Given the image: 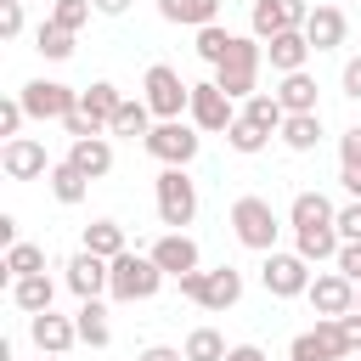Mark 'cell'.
I'll list each match as a JSON object with an SVG mask.
<instances>
[{
  "label": "cell",
  "instance_id": "cell-24",
  "mask_svg": "<svg viewBox=\"0 0 361 361\" xmlns=\"http://www.w3.org/2000/svg\"><path fill=\"white\" fill-rule=\"evenodd\" d=\"M73 322H79V344H90V350H107L113 344V327H107V305L102 299H79Z\"/></svg>",
  "mask_w": 361,
  "mask_h": 361
},
{
  "label": "cell",
  "instance_id": "cell-5",
  "mask_svg": "<svg viewBox=\"0 0 361 361\" xmlns=\"http://www.w3.org/2000/svg\"><path fill=\"white\" fill-rule=\"evenodd\" d=\"M180 293L203 310H231L243 299V271L237 265H214V271H186L180 276Z\"/></svg>",
  "mask_w": 361,
  "mask_h": 361
},
{
  "label": "cell",
  "instance_id": "cell-44",
  "mask_svg": "<svg viewBox=\"0 0 361 361\" xmlns=\"http://www.w3.org/2000/svg\"><path fill=\"white\" fill-rule=\"evenodd\" d=\"M338 90H344L350 102H361V56H350V62H344V73H338Z\"/></svg>",
  "mask_w": 361,
  "mask_h": 361
},
{
  "label": "cell",
  "instance_id": "cell-28",
  "mask_svg": "<svg viewBox=\"0 0 361 361\" xmlns=\"http://www.w3.org/2000/svg\"><path fill=\"white\" fill-rule=\"evenodd\" d=\"M338 186L350 197H361V124H350L338 135Z\"/></svg>",
  "mask_w": 361,
  "mask_h": 361
},
{
  "label": "cell",
  "instance_id": "cell-39",
  "mask_svg": "<svg viewBox=\"0 0 361 361\" xmlns=\"http://www.w3.org/2000/svg\"><path fill=\"white\" fill-rule=\"evenodd\" d=\"M23 118H28V107H23V96H6V102H0V135L11 141V135L23 130Z\"/></svg>",
  "mask_w": 361,
  "mask_h": 361
},
{
  "label": "cell",
  "instance_id": "cell-48",
  "mask_svg": "<svg viewBox=\"0 0 361 361\" xmlns=\"http://www.w3.org/2000/svg\"><path fill=\"white\" fill-rule=\"evenodd\" d=\"M11 243H23L17 237V214H0V248H11Z\"/></svg>",
  "mask_w": 361,
  "mask_h": 361
},
{
  "label": "cell",
  "instance_id": "cell-3",
  "mask_svg": "<svg viewBox=\"0 0 361 361\" xmlns=\"http://www.w3.org/2000/svg\"><path fill=\"white\" fill-rule=\"evenodd\" d=\"M231 237H237L243 248H254V254H271V248H276V237H282V220H276L271 197L243 192V197L231 203Z\"/></svg>",
  "mask_w": 361,
  "mask_h": 361
},
{
  "label": "cell",
  "instance_id": "cell-33",
  "mask_svg": "<svg viewBox=\"0 0 361 361\" xmlns=\"http://www.w3.org/2000/svg\"><path fill=\"white\" fill-rule=\"evenodd\" d=\"M0 271H6L11 282H17V276H39V271H45V248H39V243H11L6 259H0Z\"/></svg>",
  "mask_w": 361,
  "mask_h": 361
},
{
  "label": "cell",
  "instance_id": "cell-23",
  "mask_svg": "<svg viewBox=\"0 0 361 361\" xmlns=\"http://www.w3.org/2000/svg\"><path fill=\"white\" fill-rule=\"evenodd\" d=\"M51 299H56V282L39 271V276H17L11 282V305L23 310V316H39V310H51Z\"/></svg>",
  "mask_w": 361,
  "mask_h": 361
},
{
  "label": "cell",
  "instance_id": "cell-27",
  "mask_svg": "<svg viewBox=\"0 0 361 361\" xmlns=\"http://www.w3.org/2000/svg\"><path fill=\"white\" fill-rule=\"evenodd\" d=\"M276 135H282L288 152H316V141H322V113H288Z\"/></svg>",
  "mask_w": 361,
  "mask_h": 361
},
{
  "label": "cell",
  "instance_id": "cell-18",
  "mask_svg": "<svg viewBox=\"0 0 361 361\" xmlns=\"http://www.w3.org/2000/svg\"><path fill=\"white\" fill-rule=\"evenodd\" d=\"M152 259L164 265V276H186V271H197V243L186 237V231H164L158 243H152Z\"/></svg>",
  "mask_w": 361,
  "mask_h": 361
},
{
  "label": "cell",
  "instance_id": "cell-9",
  "mask_svg": "<svg viewBox=\"0 0 361 361\" xmlns=\"http://www.w3.org/2000/svg\"><path fill=\"white\" fill-rule=\"evenodd\" d=\"M186 118H192L203 135H226L231 118H237V102H231L214 79H197V85H192V107H186Z\"/></svg>",
  "mask_w": 361,
  "mask_h": 361
},
{
  "label": "cell",
  "instance_id": "cell-42",
  "mask_svg": "<svg viewBox=\"0 0 361 361\" xmlns=\"http://www.w3.org/2000/svg\"><path fill=\"white\" fill-rule=\"evenodd\" d=\"M23 34V0H0V39Z\"/></svg>",
  "mask_w": 361,
  "mask_h": 361
},
{
  "label": "cell",
  "instance_id": "cell-49",
  "mask_svg": "<svg viewBox=\"0 0 361 361\" xmlns=\"http://www.w3.org/2000/svg\"><path fill=\"white\" fill-rule=\"evenodd\" d=\"M90 6H96L102 17H124V11H130V0H90Z\"/></svg>",
  "mask_w": 361,
  "mask_h": 361
},
{
  "label": "cell",
  "instance_id": "cell-32",
  "mask_svg": "<svg viewBox=\"0 0 361 361\" xmlns=\"http://www.w3.org/2000/svg\"><path fill=\"white\" fill-rule=\"evenodd\" d=\"M85 248L102 254V259H118L130 243H124V226H118V220H90V226H85Z\"/></svg>",
  "mask_w": 361,
  "mask_h": 361
},
{
  "label": "cell",
  "instance_id": "cell-11",
  "mask_svg": "<svg viewBox=\"0 0 361 361\" xmlns=\"http://www.w3.org/2000/svg\"><path fill=\"white\" fill-rule=\"evenodd\" d=\"M310 6L305 0H254L248 6V34L254 39H276L282 28H305Z\"/></svg>",
  "mask_w": 361,
  "mask_h": 361
},
{
  "label": "cell",
  "instance_id": "cell-10",
  "mask_svg": "<svg viewBox=\"0 0 361 361\" xmlns=\"http://www.w3.org/2000/svg\"><path fill=\"white\" fill-rule=\"evenodd\" d=\"M17 96H23L28 118H39V124H45V118H68V113L79 107V90L62 85V79H28Z\"/></svg>",
  "mask_w": 361,
  "mask_h": 361
},
{
  "label": "cell",
  "instance_id": "cell-17",
  "mask_svg": "<svg viewBox=\"0 0 361 361\" xmlns=\"http://www.w3.org/2000/svg\"><path fill=\"white\" fill-rule=\"evenodd\" d=\"M288 226H293V237H299V231H333V226H338V209H333L322 192H299L293 209H288Z\"/></svg>",
  "mask_w": 361,
  "mask_h": 361
},
{
  "label": "cell",
  "instance_id": "cell-20",
  "mask_svg": "<svg viewBox=\"0 0 361 361\" xmlns=\"http://www.w3.org/2000/svg\"><path fill=\"white\" fill-rule=\"evenodd\" d=\"M68 164L85 169L90 180H102V175L113 169V141H107V135H85V141H73V147H68Z\"/></svg>",
  "mask_w": 361,
  "mask_h": 361
},
{
  "label": "cell",
  "instance_id": "cell-8",
  "mask_svg": "<svg viewBox=\"0 0 361 361\" xmlns=\"http://www.w3.org/2000/svg\"><path fill=\"white\" fill-rule=\"evenodd\" d=\"M141 96H147V107H152V118H180L186 107H192V85L169 68V62H152L147 68V79H141Z\"/></svg>",
  "mask_w": 361,
  "mask_h": 361
},
{
  "label": "cell",
  "instance_id": "cell-6",
  "mask_svg": "<svg viewBox=\"0 0 361 361\" xmlns=\"http://www.w3.org/2000/svg\"><path fill=\"white\" fill-rule=\"evenodd\" d=\"M158 164H192L197 158V147H203V130L192 124V118H158L152 130H147V141H141Z\"/></svg>",
  "mask_w": 361,
  "mask_h": 361
},
{
  "label": "cell",
  "instance_id": "cell-26",
  "mask_svg": "<svg viewBox=\"0 0 361 361\" xmlns=\"http://www.w3.org/2000/svg\"><path fill=\"white\" fill-rule=\"evenodd\" d=\"M147 130H152V107H147V96H135V102L124 96L118 113H113V124H107V135H124V141L141 135V141H147Z\"/></svg>",
  "mask_w": 361,
  "mask_h": 361
},
{
  "label": "cell",
  "instance_id": "cell-29",
  "mask_svg": "<svg viewBox=\"0 0 361 361\" xmlns=\"http://www.w3.org/2000/svg\"><path fill=\"white\" fill-rule=\"evenodd\" d=\"M45 186H51V197H56V203H85V192H90V175H85V169H73V164L62 158V164H51Z\"/></svg>",
  "mask_w": 361,
  "mask_h": 361
},
{
  "label": "cell",
  "instance_id": "cell-19",
  "mask_svg": "<svg viewBox=\"0 0 361 361\" xmlns=\"http://www.w3.org/2000/svg\"><path fill=\"white\" fill-rule=\"evenodd\" d=\"M344 34H350V23H344L338 6H310V17H305V39H310L316 51H338Z\"/></svg>",
  "mask_w": 361,
  "mask_h": 361
},
{
  "label": "cell",
  "instance_id": "cell-36",
  "mask_svg": "<svg viewBox=\"0 0 361 361\" xmlns=\"http://www.w3.org/2000/svg\"><path fill=\"white\" fill-rule=\"evenodd\" d=\"M231 39H237L231 28H220V23H209V28H197V56H203L209 68H220V62H226V51H231Z\"/></svg>",
  "mask_w": 361,
  "mask_h": 361
},
{
  "label": "cell",
  "instance_id": "cell-34",
  "mask_svg": "<svg viewBox=\"0 0 361 361\" xmlns=\"http://www.w3.org/2000/svg\"><path fill=\"white\" fill-rule=\"evenodd\" d=\"M226 147H231V152H243V158H254V152H265V147H271V135L237 113V118H231V130H226Z\"/></svg>",
  "mask_w": 361,
  "mask_h": 361
},
{
  "label": "cell",
  "instance_id": "cell-21",
  "mask_svg": "<svg viewBox=\"0 0 361 361\" xmlns=\"http://www.w3.org/2000/svg\"><path fill=\"white\" fill-rule=\"evenodd\" d=\"M158 17L180 28H209L220 23V0H158Z\"/></svg>",
  "mask_w": 361,
  "mask_h": 361
},
{
  "label": "cell",
  "instance_id": "cell-51",
  "mask_svg": "<svg viewBox=\"0 0 361 361\" xmlns=\"http://www.w3.org/2000/svg\"><path fill=\"white\" fill-rule=\"evenodd\" d=\"M355 310H361V288H355Z\"/></svg>",
  "mask_w": 361,
  "mask_h": 361
},
{
  "label": "cell",
  "instance_id": "cell-30",
  "mask_svg": "<svg viewBox=\"0 0 361 361\" xmlns=\"http://www.w3.org/2000/svg\"><path fill=\"white\" fill-rule=\"evenodd\" d=\"M243 118H248V124H259L265 135H276V130H282V118H288V107L276 102V90H254V96L243 102Z\"/></svg>",
  "mask_w": 361,
  "mask_h": 361
},
{
  "label": "cell",
  "instance_id": "cell-40",
  "mask_svg": "<svg viewBox=\"0 0 361 361\" xmlns=\"http://www.w3.org/2000/svg\"><path fill=\"white\" fill-rule=\"evenodd\" d=\"M288 361H333V355L322 350V338H316V333H299V338L288 344Z\"/></svg>",
  "mask_w": 361,
  "mask_h": 361
},
{
  "label": "cell",
  "instance_id": "cell-14",
  "mask_svg": "<svg viewBox=\"0 0 361 361\" xmlns=\"http://www.w3.org/2000/svg\"><path fill=\"white\" fill-rule=\"evenodd\" d=\"M28 338H34L39 355H68L79 344V322L56 316V310H39V316H28Z\"/></svg>",
  "mask_w": 361,
  "mask_h": 361
},
{
  "label": "cell",
  "instance_id": "cell-43",
  "mask_svg": "<svg viewBox=\"0 0 361 361\" xmlns=\"http://www.w3.org/2000/svg\"><path fill=\"white\" fill-rule=\"evenodd\" d=\"M333 265H338V271H344V276H350V282H355V288H361V243H344V248H338V259H333Z\"/></svg>",
  "mask_w": 361,
  "mask_h": 361
},
{
  "label": "cell",
  "instance_id": "cell-50",
  "mask_svg": "<svg viewBox=\"0 0 361 361\" xmlns=\"http://www.w3.org/2000/svg\"><path fill=\"white\" fill-rule=\"evenodd\" d=\"M39 361H68V355H39Z\"/></svg>",
  "mask_w": 361,
  "mask_h": 361
},
{
  "label": "cell",
  "instance_id": "cell-16",
  "mask_svg": "<svg viewBox=\"0 0 361 361\" xmlns=\"http://www.w3.org/2000/svg\"><path fill=\"white\" fill-rule=\"evenodd\" d=\"M310 39H305V28H282L276 39H265V62L276 68V73H299L305 62H310Z\"/></svg>",
  "mask_w": 361,
  "mask_h": 361
},
{
  "label": "cell",
  "instance_id": "cell-37",
  "mask_svg": "<svg viewBox=\"0 0 361 361\" xmlns=\"http://www.w3.org/2000/svg\"><path fill=\"white\" fill-rule=\"evenodd\" d=\"M316 338H322V350L333 355V361H350V344H344V327H338V316H316V327H310Z\"/></svg>",
  "mask_w": 361,
  "mask_h": 361
},
{
  "label": "cell",
  "instance_id": "cell-25",
  "mask_svg": "<svg viewBox=\"0 0 361 361\" xmlns=\"http://www.w3.org/2000/svg\"><path fill=\"white\" fill-rule=\"evenodd\" d=\"M276 102H282L288 113H322V102H316V79H310L305 68H299V73H282Z\"/></svg>",
  "mask_w": 361,
  "mask_h": 361
},
{
  "label": "cell",
  "instance_id": "cell-7",
  "mask_svg": "<svg viewBox=\"0 0 361 361\" xmlns=\"http://www.w3.org/2000/svg\"><path fill=\"white\" fill-rule=\"evenodd\" d=\"M310 259L293 248V254H282V248H271L265 254V265H259V288L271 293V299H305V288H310Z\"/></svg>",
  "mask_w": 361,
  "mask_h": 361
},
{
  "label": "cell",
  "instance_id": "cell-35",
  "mask_svg": "<svg viewBox=\"0 0 361 361\" xmlns=\"http://www.w3.org/2000/svg\"><path fill=\"white\" fill-rule=\"evenodd\" d=\"M180 350H186V361H226V350H231V344H226L214 327H192Z\"/></svg>",
  "mask_w": 361,
  "mask_h": 361
},
{
  "label": "cell",
  "instance_id": "cell-22",
  "mask_svg": "<svg viewBox=\"0 0 361 361\" xmlns=\"http://www.w3.org/2000/svg\"><path fill=\"white\" fill-rule=\"evenodd\" d=\"M118 102H124V96H118V85H113V79H90V85L79 90V113H90V118H96L102 130L113 124V113H118Z\"/></svg>",
  "mask_w": 361,
  "mask_h": 361
},
{
  "label": "cell",
  "instance_id": "cell-41",
  "mask_svg": "<svg viewBox=\"0 0 361 361\" xmlns=\"http://www.w3.org/2000/svg\"><path fill=\"white\" fill-rule=\"evenodd\" d=\"M338 237H344V243H361V197H350V203L338 209Z\"/></svg>",
  "mask_w": 361,
  "mask_h": 361
},
{
  "label": "cell",
  "instance_id": "cell-31",
  "mask_svg": "<svg viewBox=\"0 0 361 361\" xmlns=\"http://www.w3.org/2000/svg\"><path fill=\"white\" fill-rule=\"evenodd\" d=\"M34 51H39L45 62H68V56H73V28H62V23L45 17V23L34 28Z\"/></svg>",
  "mask_w": 361,
  "mask_h": 361
},
{
  "label": "cell",
  "instance_id": "cell-1",
  "mask_svg": "<svg viewBox=\"0 0 361 361\" xmlns=\"http://www.w3.org/2000/svg\"><path fill=\"white\" fill-rule=\"evenodd\" d=\"M259 68H265V39L237 34V39H231V51H226V62L214 68V85H220L231 102H248V96L259 90Z\"/></svg>",
  "mask_w": 361,
  "mask_h": 361
},
{
  "label": "cell",
  "instance_id": "cell-38",
  "mask_svg": "<svg viewBox=\"0 0 361 361\" xmlns=\"http://www.w3.org/2000/svg\"><path fill=\"white\" fill-rule=\"evenodd\" d=\"M90 11H96L90 0H51V23H62V28H73V34L90 23Z\"/></svg>",
  "mask_w": 361,
  "mask_h": 361
},
{
  "label": "cell",
  "instance_id": "cell-15",
  "mask_svg": "<svg viewBox=\"0 0 361 361\" xmlns=\"http://www.w3.org/2000/svg\"><path fill=\"white\" fill-rule=\"evenodd\" d=\"M62 271H68V288H73L79 299H102V293H107V259H102V254L79 248Z\"/></svg>",
  "mask_w": 361,
  "mask_h": 361
},
{
  "label": "cell",
  "instance_id": "cell-12",
  "mask_svg": "<svg viewBox=\"0 0 361 361\" xmlns=\"http://www.w3.org/2000/svg\"><path fill=\"white\" fill-rule=\"evenodd\" d=\"M305 299H310L316 316H350L355 310V282L344 271H316L310 288H305Z\"/></svg>",
  "mask_w": 361,
  "mask_h": 361
},
{
  "label": "cell",
  "instance_id": "cell-47",
  "mask_svg": "<svg viewBox=\"0 0 361 361\" xmlns=\"http://www.w3.org/2000/svg\"><path fill=\"white\" fill-rule=\"evenodd\" d=\"M226 361H265V350H259V344H231Z\"/></svg>",
  "mask_w": 361,
  "mask_h": 361
},
{
  "label": "cell",
  "instance_id": "cell-45",
  "mask_svg": "<svg viewBox=\"0 0 361 361\" xmlns=\"http://www.w3.org/2000/svg\"><path fill=\"white\" fill-rule=\"evenodd\" d=\"M338 327H344V344H350V355H361V310L338 316Z\"/></svg>",
  "mask_w": 361,
  "mask_h": 361
},
{
  "label": "cell",
  "instance_id": "cell-13",
  "mask_svg": "<svg viewBox=\"0 0 361 361\" xmlns=\"http://www.w3.org/2000/svg\"><path fill=\"white\" fill-rule=\"evenodd\" d=\"M0 169H6V180H39V175H51L45 141H34V135H11V141L0 147Z\"/></svg>",
  "mask_w": 361,
  "mask_h": 361
},
{
  "label": "cell",
  "instance_id": "cell-2",
  "mask_svg": "<svg viewBox=\"0 0 361 361\" xmlns=\"http://www.w3.org/2000/svg\"><path fill=\"white\" fill-rule=\"evenodd\" d=\"M164 288V265L152 259V254H118V259H107V293L118 299V305H141V299H152Z\"/></svg>",
  "mask_w": 361,
  "mask_h": 361
},
{
  "label": "cell",
  "instance_id": "cell-4",
  "mask_svg": "<svg viewBox=\"0 0 361 361\" xmlns=\"http://www.w3.org/2000/svg\"><path fill=\"white\" fill-rule=\"evenodd\" d=\"M152 192H158V220L169 231H186L197 220V180L186 175V164H164L158 180H152Z\"/></svg>",
  "mask_w": 361,
  "mask_h": 361
},
{
  "label": "cell",
  "instance_id": "cell-46",
  "mask_svg": "<svg viewBox=\"0 0 361 361\" xmlns=\"http://www.w3.org/2000/svg\"><path fill=\"white\" fill-rule=\"evenodd\" d=\"M135 361H186V350H175V344H147Z\"/></svg>",
  "mask_w": 361,
  "mask_h": 361
}]
</instances>
